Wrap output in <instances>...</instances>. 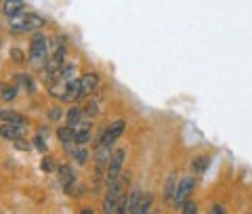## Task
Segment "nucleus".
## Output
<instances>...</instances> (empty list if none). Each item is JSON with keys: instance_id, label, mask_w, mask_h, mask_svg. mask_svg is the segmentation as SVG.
<instances>
[{"instance_id": "1", "label": "nucleus", "mask_w": 252, "mask_h": 214, "mask_svg": "<svg viewBox=\"0 0 252 214\" xmlns=\"http://www.w3.org/2000/svg\"><path fill=\"white\" fill-rule=\"evenodd\" d=\"M28 61L34 69H44L46 67V61H49V38H46L42 31H36V34L32 36Z\"/></svg>"}, {"instance_id": "2", "label": "nucleus", "mask_w": 252, "mask_h": 214, "mask_svg": "<svg viewBox=\"0 0 252 214\" xmlns=\"http://www.w3.org/2000/svg\"><path fill=\"white\" fill-rule=\"evenodd\" d=\"M128 179H130V174L126 172V174H122V177L118 179V183H114L112 187H107L103 204H101L103 214H116L118 212V208H120V204L124 200V187L128 185Z\"/></svg>"}, {"instance_id": "3", "label": "nucleus", "mask_w": 252, "mask_h": 214, "mask_svg": "<svg viewBox=\"0 0 252 214\" xmlns=\"http://www.w3.org/2000/svg\"><path fill=\"white\" fill-rule=\"evenodd\" d=\"M44 26V17L36 11H26L17 17L9 19V30L13 34H23V31H34Z\"/></svg>"}, {"instance_id": "4", "label": "nucleus", "mask_w": 252, "mask_h": 214, "mask_svg": "<svg viewBox=\"0 0 252 214\" xmlns=\"http://www.w3.org/2000/svg\"><path fill=\"white\" fill-rule=\"evenodd\" d=\"M124 160H126V149L120 147L116 149L109 157V162L105 166V187H112L114 183H118V179L122 177V166H124Z\"/></svg>"}, {"instance_id": "5", "label": "nucleus", "mask_w": 252, "mask_h": 214, "mask_svg": "<svg viewBox=\"0 0 252 214\" xmlns=\"http://www.w3.org/2000/svg\"><path fill=\"white\" fill-rule=\"evenodd\" d=\"M126 130V122L124 120H116L109 126H105L101 130V137L97 139V147H114V143L124 134Z\"/></svg>"}, {"instance_id": "6", "label": "nucleus", "mask_w": 252, "mask_h": 214, "mask_svg": "<svg viewBox=\"0 0 252 214\" xmlns=\"http://www.w3.org/2000/svg\"><path fill=\"white\" fill-rule=\"evenodd\" d=\"M195 185H198V181L195 177H185L179 181V187H177V195L172 204H175V208H183L187 202H191V193L195 191Z\"/></svg>"}, {"instance_id": "7", "label": "nucleus", "mask_w": 252, "mask_h": 214, "mask_svg": "<svg viewBox=\"0 0 252 214\" xmlns=\"http://www.w3.org/2000/svg\"><path fill=\"white\" fill-rule=\"evenodd\" d=\"M57 174H59V185L63 187V191H65V193H72L76 181H78L76 170H74L69 164H63V166H59V168H57Z\"/></svg>"}, {"instance_id": "8", "label": "nucleus", "mask_w": 252, "mask_h": 214, "mask_svg": "<svg viewBox=\"0 0 252 214\" xmlns=\"http://www.w3.org/2000/svg\"><path fill=\"white\" fill-rule=\"evenodd\" d=\"M0 137L4 141L17 143L26 137V126H13V124H0Z\"/></svg>"}, {"instance_id": "9", "label": "nucleus", "mask_w": 252, "mask_h": 214, "mask_svg": "<svg viewBox=\"0 0 252 214\" xmlns=\"http://www.w3.org/2000/svg\"><path fill=\"white\" fill-rule=\"evenodd\" d=\"M78 80H80L82 94L86 97V94H93L94 91H97V86H99V74H97V71H86V74H82Z\"/></svg>"}, {"instance_id": "10", "label": "nucleus", "mask_w": 252, "mask_h": 214, "mask_svg": "<svg viewBox=\"0 0 252 214\" xmlns=\"http://www.w3.org/2000/svg\"><path fill=\"white\" fill-rule=\"evenodd\" d=\"M93 139V124L91 122H82L78 128H74V145L82 147Z\"/></svg>"}, {"instance_id": "11", "label": "nucleus", "mask_w": 252, "mask_h": 214, "mask_svg": "<svg viewBox=\"0 0 252 214\" xmlns=\"http://www.w3.org/2000/svg\"><path fill=\"white\" fill-rule=\"evenodd\" d=\"M82 120H84V109L80 105H72L65 112V126H69V128H78Z\"/></svg>"}, {"instance_id": "12", "label": "nucleus", "mask_w": 252, "mask_h": 214, "mask_svg": "<svg viewBox=\"0 0 252 214\" xmlns=\"http://www.w3.org/2000/svg\"><path fill=\"white\" fill-rule=\"evenodd\" d=\"M0 120L2 124H13V126H28V120L15 109H0Z\"/></svg>"}, {"instance_id": "13", "label": "nucleus", "mask_w": 252, "mask_h": 214, "mask_svg": "<svg viewBox=\"0 0 252 214\" xmlns=\"http://www.w3.org/2000/svg\"><path fill=\"white\" fill-rule=\"evenodd\" d=\"M177 187H179V177L177 172H170L166 177V185H164V202L166 204H172V200H175Z\"/></svg>"}, {"instance_id": "14", "label": "nucleus", "mask_w": 252, "mask_h": 214, "mask_svg": "<svg viewBox=\"0 0 252 214\" xmlns=\"http://www.w3.org/2000/svg\"><path fill=\"white\" fill-rule=\"evenodd\" d=\"M80 99H84V94H82V89H80V80H72L67 84V92H65V97H63V101L65 103H74L76 105V101H80Z\"/></svg>"}, {"instance_id": "15", "label": "nucleus", "mask_w": 252, "mask_h": 214, "mask_svg": "<svg viewBox=\"0 0 252 214\" xmlns=\"http://www.w3.org/2000/svg\"><path fill=\"white\" fill-rule=\"evenodd\" d=\"M2 13L6 15V19L17 17V15L26 13V2H19V0H9V2H2Z\"/></svg>"}, {"instance_id": "16", "label": "nucleus", "mask_w": 252, "mask_h": 214, "mask_svg": "<svg viewBox=\"0 0 252 214\" xmlns=\"http://www.w3.org/2000/svg\"><path fill=\"white\" fill-rule=\"evenodd\" d=\"M67 84L69 82H63V80H57V78H51V82H49L51 97L63 101V97H65V92H67Z\"/></svg>"}, {"instance_id": "17", "label": "nucleus", "mask_w": 252, "mask_h": 214, "mask_svg": "<svg viewBox=\"0 0 252 214\" xmlns=\"http://www.w3.org/2000/svg\"><path fill=\"white\" fill-rule=\"evenodd\" d=\"M141 200H143V193H141V189H132V191L126 195V214H135V210L139 208Z\"/></svg>"}, {"instance_id": "18", "label": "nucleus", "mask_w": 252, "mask_h": 214, "mask_svg": "<svg viewBox=\"0 0 252 214\" xmlns=\"http://www.w3.org/2000/svg\"><path fill=\"white\" fill-rule=\"evenodd\" d=\"M57 139L65 147L74 145V128H69V126H59V128H57Z\"/></svg>"}, {"instance_id": "19", "label": "nucleus", "mask_w": 252, "mask_h": 214, "mask_svg": "<svg viewBox=\"0 0 252 214\" xmlns=\"http://www.w3.org/2000/svg\"><path fill=\"white\" fill-rule=\"evenodd\" d=\"M65 152H69V153H72V157H74V162H76L78 166H82V164H86V162H89V149H86V147L65 149Z\"/></svg>"}, {"instance_id": "20", "label": "nucleus", "mask_w": 252, "mask_h": 214, "mask_svg": "<svg viewBox=\"0 0 252 214\" xmlns=\"http://www.w3.org/2000/svg\"><path fill=\"white\" fill-rule=\"evenodd\" d=\"M208 164H210V157L208 155H198L195 160L191 162V170L193 172H204L208 168Z\"/></svg>"}, {"instance_id": "21", "label": "nucleus", "mask_w": 252, "mask_h": 214, "mask_svg": "<svg viewBox=\"0 0 252 214\" xmlns=\"http://www.w3.org/2000/svg\"><path fill=\"white\" fill-rule=\"evenodd\" d=\"M152 202H154V195L145 193L143 200H141V204H139V208L135 210V214H149V210H152Z\"/></svg>"}, {"instance_id": "22", "label": "nucleus", "mask_w": 252, "mask_h": 214, "mask_svg": "<svg viewBox=\"0 0 252 214\" xmlns=\"http://www.w3.org/2000/svg\"><path fill=\"white\" fill-rule=\"evenodd\" d=\"M15 97H17V86H15V84H4L2 89H0V99L13 101Z\"/></svg>"}, {"instance_id": "23", "label": "nucleus", "mask_w": 252, "mask_h": 214, "mask_svg": "<svg viewBox=\"0 0 252 214\" xmlns=\"http://www.w3.org/2000/svg\"><path fill=\"white\" fill-rule=\"evenodd\" d=\"M101 114V105H99V101L97 99H93L86 103V107H84V116L86 118H94V116H99Z\"/></svg>"}, {"instance_id": "24", "label": "nucleus", "mask_w": 252, "mask_h": 214, "mask_svg": "<svg viewBox=\"0 0 252 214\" xmlns=\"http://www.w3.org/2000/svg\"><path fill=\"white\" fill-rule=\"evenodd\" d=\"M15 78H17V84H21V86H26V89H28V91H34V89H36V86H34V82H32V78H30L28 74H17V76H15Z\"/></svg>"}, {"instance_id": "25", "label": "nucleus", "mask_w": 252, "mask_h": 214, "mask_svg": "<svg viewBox=\"0 0 252 214\" xmlns=\"http://www.w3.org/2000/svg\"><path fill=\"white\" fill-rule=\"evenodd\" d=\"M34 147H36L40 153H46V152H49V147H46V139L40 137V134H36V137H34Z\"/></svg>"}, {"instance_id": "26", "label": "nucleus", "mask_w": 252, "mask_h": 214, "mask_svg": "<svg viewBox=\"0 0 252 214\" xmlns=\"http://www.w3.org/2000/svg\"><path fill=\"white\" fill-rule=\"evenodd\" d=\"M181 214H198V204H195L193 200L187 202L183 208H181Z\"/></svg>"}, {"instance_id": "27", "label": "nucleus", "mask_w": 252, "mask_h": 214, "mask_svg": "<svg viewBox=\"0 0 252 214\" xmlns=\"http://www.w3.org/2000/svg\"><path fill=\"white\" fill-rule=\"evenodd\" d=\"M63 116H65V114L61 112V107H51L49 109V118H51V120H61Z\"/></svg>"}, {"instance_id": "28", "label": "nucleus", "mask_w": 252, "mask_h": 214, "mask_svg": "<svg viewBox=\"0 0 252 214\" xmlns=\"http://www.w3.org/2000/svg\"><path fill=\"white\" fill-rule=\"evenodd\" d=\"M53 164H55V162L51 160V157H44V160H42V170H44V172H53V170H55Z\"/></svg>"}, {"instance_id": "29", "label": "nucleus", "mask_w": 252, "mask_h": 214, "mask_svg": "<svg viewBox=\"0 0 252 214\" xmlns=\"http://www.w3.org/2000/svg\"><path fill=\"white\" fill-rule=\"evenodd\" d=\"M208 214H227V210H225L223 204H215V206H212V208L208 210Z\"/></svg>"}, {"instance_id": "30", "label": "nucleus", "mask_w": 252, "mask_h": 214, "mask_svg": "<svg viewBox=\"0 0 252 214\" xmlns=\"http://www.w3.org/2000/svg\"><path fill=\"white\" fill-rule=\"evenodd\" d=\"M15 147H17L19 152H28V149H30V143L21 139V141H17V143H15Z\"/></svg>"}, {"instance_id": "31", "label": "nucleus", "mask_w": 252, "mask_h": 214, "mask_svg": "<svg viewBox=\"0 0 252 214\" xmlns=\"http://www.w3.org/2000/svg\"><path fill=\"white\" fill-rule=\"evenodd\" d=\"M11 57H13V59H15V61H17V63H23V57H21V53H19V51H17V49H15V51H13V53H11Z\"/></svg>"}, {"instance_id": "32", "label": "nucleus", "mask_w": 252, "mask_h": 214, "mask_svg": "<svg viewBox=\"0 0 252 214\" xmlns=\"http://www.w3.org/2000/svg\"><path fill=\"white\" fill-rule=\"evenodd\" d=\"M80 214H94V210H93V208H82Z\"/></svg>"}]
</instances>
